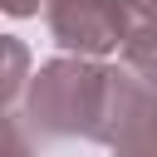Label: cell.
<instances>
[{
  "instance_id": "cell-1",
  "label": "cell",
  "mask_w": 157,
  "mask_h": 157,
  "mask_svg": "<svg viewBox=\"0 0 157 157\" xmlns=\"http://www.w3.org/2000/svg\"><path fill=\"white\" fill-rule=\"evenodd\" d=\"M137 98V74L103 69L93 59H54L29 78L25 118L39 137H93L118 142Z\"/></svg>"
},
{
  "instance_id": "cell-3",
  "label": "cell",
  "mask_w": 157,
  "mask_h": 157,
  "mask_svg": "<svg viewBox=\"0 0 157 157\" xmlns=\"http://www.w3.org/2000/svg\"><path fill=\"white\" fill-rule=\"evenodd\" d=\"M118 20H123V54H128V64L157 59V0H118Z\"/></svg>"
},
{
  "instance_id": "cell-2",
  "label": "cell",
  "mask_w": 157,
  "mask_h": 157,
  "mask_svg": "<svg viewBox=\"0 0 157 157\" xmlns=\"http://www.w3.org/2000/svg\"><path fill=\"white\" fill-rule=\"evenodd\" d=\"M49 29L78 59H98L123 44L118 0H49Z\"/></svg>"
},
{
  "instance_id": "cell-5",
  "label": "cell",
  "mask_w": 157,
  "mask_h": 157,
  "mask_svg": "<svg viewBox=\"0 0 157 157\" xmlns=\"http://www.w3.org/2000/svg\"><path fill=\"white\" fill-rule=\"evenodd\" d=\"M0 157H34L29 142H25V132H20V123L5 118V113H0Z\"/></svg>"
},
{
  "instance_id": "cell-6",
  "label": "cell",
  "mask_w": 157,
  "mask_h": 157,
  "mask_svg": "<svg viewBox=\"0 0 157 157\" xmlns=\"http://www.w3.org/2000/svg\"><path fill=\"white\" fill-rule=\"evenodd\" d=\"M0 10H5V15H20V20H25V15H34V10H39V0H0Z\"/></svg>"
},
{
  "instance_id": "cell-4",
  "label": "cell",
  "mask_w": 157,
  "mask_h": 157,
  "mask_svg": "<svg viewBox=\"0 0 157 157\" xmlns=\"http://www.w3.org/2000/svg\"><path fill=\"white\" fill-rule=\"evenodd\" d=\"M25 74H29V49L10 34H0V113L5 103H15V93L25 88Z\"/></svg>"
}]
</instances>
